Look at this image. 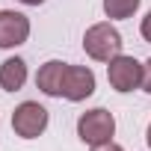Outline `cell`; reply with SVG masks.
<instances>
[{
    "mask_svg": "<svg viewBox=\"0 0 151 151\" xmlns=\"http://www.w3.org/2000/svg\"><path fill=\"white\" fill-rule=\"evenodd\" d=\"M83 50L98 62H113L122 53V36L113 24H92L83 36Z\"/></svg>",
    "mask_w": 151,
    "mask_h": 151,
    "instance_id": "cell-1",
    "label": "cell"
},
{
    "mask_svg": "<svg viewBox=\"0 0 151 151\" xmlns=\"http://www.w3.org/2000/svg\"><path fill=\"white\" fill-rule=\"evenodd\" d=\"M113 133H116V119H113V113H107L101 107L98 110H89V113H83L77 119V136L86 145H92V148L110 142Z\"/></svg>",
    "mask_w": 151,
    "mask_h": 151,
    "instance_id": "cell-2",
    "label": "cell"
},
{
    "mask_svg": "<svg viewBox=\"0 0 151 151\" xmlns=\"http://www.w3.org/2000/svg\"><path fill=\"white\" fill-rule=\"evenodd\" d=\"M92 92H95V74H92V68L68 65V62H65L59 98H68V101H86Z\"/></svg>",
    "mask_w": 151,
    "mask_h": 151,
    "instance_id": "cell-3",
    "label": "cell"
},
{
    "mask_svg": "<svg viewBox=\"0 0 151 151\" xmlns=\"http://www.w3.org/2000/svg\"><path fill=\"white\" fill-rule=\"evenodd\" d=\"M12 127L18 136L24 139H36L39 133H45L47 127V110L36 101H24L15 113H12Z\"/></svg>",
    "mask_w": 151,
    "mask_h": 151,
    "instance_id": "cell-4",
    "label": "cell"
},
{
    "mask_svg": "<svg viewBox=\"0 0 151 151\" xmlns=\"http://www.w3.org/2000/svg\"><path fill=\"white\" fill-rule=\"evenodd\" d=\"M107 77H110V86L116 92H133L142 83V65L133 56L119 53L113 62H107Z\"/></svg>",
    "mask_w": 151,
    "mask_h": 151,
    "instance_id": "cell-5",
    "label": "cell"
},
{
    "mask_svg": "<svg viewBox=\"0 0 151 151\" xmlns=\"http://www.w3.org/2000/svg\"><path fill=\"white\" fill-rule=\"evenodd\" d=\"M30 36V21L21 12L3 9L0 12V47H18Z\"/></svg>",
    "mask_w": 151,
    "mask_h": 151,
    "instance_id": "cell-6",
    "label": "cell"
},
{
    "mask_svg": "<svg viewBox=\"0 0 151 151\" xmlns=\"http://www.w3.org/2000/svg\"><path fill=\"white\" fill-rule=\"evenodd\" d=\"M62 71H65V62H59V59H50V62H45V65L39 68V74H36V86H39L45 95H53V98H59Z\"/></svg>",
    "mask_w": 151,
    "mask_h": 151,
    "instance_id": "cell-7",
    "label": "cell"
},
{
    "mask_svg": "<svg viewBox=\"0 0 151 151\" xmlns=\"http://www.w3.org/2000/svg\"><path fill=\"white\" fill-rule=\"evenodd\" d=\"M24 83H27V62L21 56H12L0 65V86L6 92H18Z\"/></svg>",
    "mask_w": 151,
    "mask_h": 151,
    "instance_id": "cell-8",
    "label": "cell"
},
{
    "mask_svg": "<svg viewBox=\"0 0 151 151\" xmlns=\"http://www.w3.org/2000/svg\"><path fill=\"white\" fill-rule=\"evenodd\" d=\"M139 9V0H104L107 18H130Z\"/></svg>",
    "mask_w": 151,
    "mask_h": 151,
    "instance_id": "cell-9",
    "label": "cell"
},
{
    "mask_svg": "<svg viewBox=\"0 0 151 151\" xmlns=\"http://www.w3.org/2000/svg\"><path fill=\"white\" fill-rule=\"evenodd\" d=\"M142 86H145V92L151 95V59L142 65Z\"/></svg>",
    "mask_w": 151,
    "mask_h": 151,
    "instance_id": "cell-10",
    "label": "cell"
},
{
    "mask_svg": "<svg viewBox=\"0 0 151 151\" xmlns=\"http://www.w3.org/2000/svg\"><path fill=\"white\" fill-rule=\"evenodd\" d=\"M142 39H145V42H151V12L142 18Z\"/></svg>",
    "mask_w": 151,
    "mask_h": 151,
    "instance_id": "cell-11",
    "label": "cell"
},
{
    "mask_svg": "<svg viewBox=\"0 0 151 151\" xmlns=\"http://www.w3.org/2000/svg\"><path fill=\"white\" fill-rule=\"evenodd\" d=\"M92 151H122V145H116V142H104V145H95Z\"/></svg>",
    "mask_w": 151,
    "mask_h": 151,
    "instance_id": "cell-12",
    "label": "cell"
},
{
    "mask_svg": "<svg viewBox=\"0 0 151 151\" xmlns=\"http://www.w3.org/2000/svg\"><path fill=\"white\" fill-rule=\"evenodd\" d=\"M21 3H27V6H39V3H45V0H21Z\"/></svg>",
    "mask_w": 151,
    "mask_h": 151,
    "instance_id": "cell-13",
    "label": "cell"
},
{
    "mask_svg": "<svg viewBox=\"0 0 151 151\" xmlns=\"http://www.w3.org/2000/svg\"><path fill=\"white\" fill-rule=\"evenodd\" d=\"M145 139H148V148H151V124H148V133H145Z\"/></svg>",
    "mask_w": 151,
    "mask_h": 151,
    "instance_id": "cell-14",
    "label": "cell"
}]
</instances>
